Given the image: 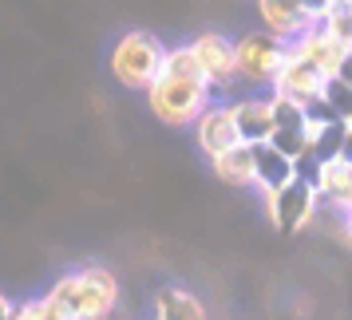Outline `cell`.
Here are the masks:
<instances>
[{"mask_svg":"<svg viewBox=\"0 0 352 320\" xmlns=\"http://www.w3.org/2000/svg\"><path fill=\"white\" fill-rule=\"evenodd\" d=\"M190 52L198 60V71H202V83L218 95L230 83L238 80V52H234V40H226L222 32H198L190 40Z\"/></svg>","mask_w":352,"mask_h":320,"instance_id":"5b68a950","label":"cell"},{"mask_svg":"<svg viewBox=\"0 0 352 320\" xmlns=\"http://www.w3.org/2000/svg\"><path fill=\"white\" fill-rule=\"evenodd\" d=\"M155 320H210V308L202 304V297L166 285L155 293Z\"/></svg>","mask_w":352,"mask_h":320,"instance_id":"7c38bea8","label":"cell"},{"mask_svg":"<svg viewBox=\"0 0 352 320\" xmlns=\"http://www.w3.org/2000/svg\"><path fill=\"white\" fill-rule=\"evenodd\" d=\"M254 174H257V190H277L293 178V162L285 155H277L270 143H257L254 146Z\"/></svg>","mask_w":352,"mask_h":320,"instance_id":"5bb4252c","label":"cell"},{"mask_svg":"<svg viewBox=\"0 0 352 320\" xmlns=\"http://www.w3.org/2000/svg\"><path fill=\"white\" fill-rule=\"evenodd\" d=\"M340 233L352 241V209H349V214H340Z\"/></svg>","mask_w":352,"mask_h":320,"instance_id":"603a6c76","label":"cell"},{"mask_svg":"<svg viewBox=\"0 0 352 320\" xmlns=\"http://www.w3.org/2000/svg\"><path fill=\"white\" fill-rule=\"evenodd\" d=\"M320 95L329 99V107H333V111L340 115V123H352V87H349V83L336 80V76H329Z\"/></svg>","mask_w":352,"mask_h":320,"instance_id":"e0dca14e","label":"cell"},{"mask_svg":"<svg viewBox=\"0 0 352 320\" xmlns=\"http://www.w3.org/2000/svg\"><path fill=\"white\" fill-rule=\"evenodd\" d=\"M234 52H238V76L241 80L273 87V80H277V71H281V64H285V56H289V44L261 28V32L241 36L238 44H234Z\"/></svg>","mask_w":352,"mask_h":320,"instance_id":"277c9868","label":"cell"},{"mask_svg":"<svg viewBox=\"0 0 352 320\" xmlns=\"http://www.w3.org/2000/svg\"><path fill=\"white\" fill-rule=\"evenodd\" d=\"M194 143H198V150H202L206 159L222 155L230 146H238V127H234L230 103H210L206 111L194 119Z\"/></svg>","mask_w":352,"mask_h":320,"instance_id":"52a82bcc","label":"cell"},{"mask_svg":"<svg viewBox=\"0 0 352 320\" xmlns=\"http://www.w3.org/2000/svg\"><path fill=\"white\" fill-rule=\"evenodd\" d=\"M261 202H265V214H270L277 233H301L305 225L317 218V206H320L313 182L297 174L277 190H261Z\"/></svg>","mask_w":352,"mask_h":320,"instance_id":"3957f363","label":"cell"},{"mask_svg":"<svg viewBox=\"0 0 352 320\" xmlns=\"http://www.w3.org/2000/svg\"><path fill=\"white\" fill-rule=\"evenodd\" d=\"M289 48L297 52L301 60H309V64L317 67V71L324 76V80H329V76L336 71V64H340V56H344V44H336L333 36H329L324 28H320V20L313 24V28H305V32L297 36V40H293Z\"/></svg>","mask_w":352,"mask_h":320,"instance_id":"9c48e42d","label":"cell"},{"mask_svg":"<svg viewBox=\"0 0 352 320\" xmlns=\"http://www.w3.org/2000/svg\"><path fill=\"white\" fill-rule=\"evenodd\" d=\"M333 76H336V80H344L352 87V48H344V56H340V64H336Z\"/></svg>","mask_w":352,"mask_h":320,"instance_id":"ffe728a7","label":"cell"},{"mask_svg":"<svg viewBox=\"0 0 352 320\" xmlns=\"http://www.w3.org/2000/svg\"><path fill=\"white\" fill-rule=\"evenodd\" d=\"M12 312H16V304L8 301L4 293H0V320H12Z\"/></svg>","mask_w":352,"mask_h":320,"instance_id":"7402d4cb","label":"cell"},{"mask_svg":"<svg viewBox=\"0 0 352 320\" xmlns=\"http://www.w3.org/2000/svg\"><path fill=\"white\" fill-rule=\"evenodd\" d=\"M270 111H273V130H309L305 103H297V99L270 95Z\"/></svg>","mask_w":352,"mask_h":320,"instance_id":"2e32d148","label":"cell"},{"mask_svg":"<svg viewBox=\"0 0 352 320\" xmlns=\"http://www.w3.org/2000/svg\"><path fill=\"white\" fill-rule=\"evenodd\" d=\"M72 273L80 281V320H107L119 304V277L99 261H83Z\"/></svg>","mask_w":352,"mask_h":320,"instance_id":"8992f818","label":"cell"},{"mask_svg":"<svg viewBox=\"0 0 352 320\" xmlns=\"http://www.w3.org/2000/svg\"><path fill=\"white\" fill-rule=\"evenodd\" d=\"M214 103L202 76H162L146 87V107L166 127H194V119Z\"/></svg>","mask_w":352,"mask_h":320,"instance_id":"7a4b0ae2","label":"cell"},{"mask_svg":"<svg viewBox=\"0 0 352 320\" xmlns=\"http://www.w3.org/2000/svg\"><path fill=\"white\" fill-rule=\"evenodd\" d=\"M210 170L222 178L226 186H254L257 174H254V146H230V150H222V155H214L210 159Z\"/></svg>","mask_w":352,"mask_h":320,"instance_id":"4fadbf2b","label":"cell"},{"mask_svg":"<svg viewBox=\"0 0 352 320\" xmlns=\"http://www.w3.org/2000/svg\"><path fill=\"white\" fill-rule=\"evenodd\" d=\"M344 130H349V123H333V127H320L317 135H309V155H313L317 166H324V162H333L340 155Z\"/></svg>","mask_w":352,"mask_h":320,"instance_id":"9a60e30c","label":"cell"},{"mask_svg":"<svg viewBox=\"0 0 352 320\" xmlns=\"http://www.w3.org/2000/svg\"><path fill=\"white\" fill-rule=\"evenodd\" d=\"M293 4H297V8H301L305 16L313 20V24H317V20H324L329 12H333V0H293Z\"/></svg>","mask_w":352,"mask_h":320,"instance_id":"d6986e66","label":"cell"},{"mask_svg":"<svg viewBox=\"0 0 352 320\" xmlns=\"http://www.w3.org/2000/svg\"><path fill=\"white\" fill-rule=\"evenodd\" d=\"M52 320H60V317H56V312H52Z\"/></svg>","mask_w":352,"mask_h":320,"instance_id":"cb8c5ba5","label":"cell"},{"mask_svg":"<svg viewBox=\"0 0 352 320\" xmlns=\"http://www.w3.org/2000/svg\"><path fill=\"white\" fill-rule=\"evenodd\" d=\"M336 159L344 162V166H352V127L344 130V143H340V155H336Z\"/></svg>","mask_w":352,"mask_h":320,"instance_id":"44dd1931","label":"cell"},{"mask_svg":"<svg viewBox=\"0 0 352 320\" xmlns=\"http://www.w3.org/2000/svg\"><path fill=\"white\" fill-rule=\"evenodd\" d=\"M320 91H324V76H320L309 60H301L297 52L289 48L285 64H281L277 80H273V95H285V99H297V103H309V99H317Z\"/></svg>","mask_w":352,"mask_h":320,"instance_id":"ba28073f","label":"cell"},{"mask_svg":"<svg viewBox=\"0 0 352 320\" xmlns=\"http://www.w3.org/2000/svg\"><path fill=\"white\" fill-rule=\"evenodd\" d=\"M162 76H202V71H198V60H194V52H190V44L166 48V60H162Z\"/></svg>","mask_w":352,"mask_h":320,"instance_id":"ac0fdd59","label":"cell"},{"mask_svg":"<svg viewBox=\"0 0 352 320\" xmlns=\"http://www.w3.org/2000/svg\"><path fill=\"white\" fill-rule=\"evenodd\" d=\"M257 16H261V28L277 40L293 44L305 28H313V20L305 16L293 0H257Z\"/></svg>","mask_w":352,"mask_h":320,"instance_id":"30bf717a","label":"cell"},{"mask_svg":"<svg viewBox=\"0 0 352 320\" xmlns=\"http://www.w3.org/2000/svg\"><path fill=\"white\" fill-rule=\"evenodd\" d=\"M162 60H166V48H162L159 36L143 32V28H131L111 44V56H107V67H111V80L127 91H146L151 83L159 80Z\"/></svg>","mask_w":352,"mask_h":320,"instance_id":"6da1fadb","label":"cell"},{"mask_svg":"<svg viewBox=\"0 0 352 320\" xmlns=\"http://www.w3.org/2000/svg\"><path fill=\"white\" fill-rule=\"evenodd\" d=\"M234 111V127H238V143L257 146L273 139V111L270 99H241V103H230Z\"/></svg>","mask_w":352,"mask_h":320,"instance_id":"8fae6325","label":"cell"}]
</instances>
